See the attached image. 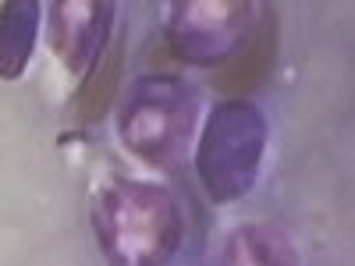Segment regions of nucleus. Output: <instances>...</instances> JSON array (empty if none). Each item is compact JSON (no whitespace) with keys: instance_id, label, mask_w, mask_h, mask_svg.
Here are the masks:
<instances>
[{"instance_id":"nucleus-6","label":"nucleus","mask_w":355,"mask_h":266,"mask_svg":"<svg viewBox=\"0 0 355 266\" xmlns=\"http://www.w3.org/2000/svg\"><path fill=\"white\" fill-rule=\"evenodd\" d=\"M274 53H277V21H274V15H263L252 25L249 39L227 57V68L217 75V85L231 96L252 93V89H259L266 82V75H270Z\"/></svg>"},{"instance_id":"nucleus-4","label":"nucleus","mask_w":355,"mask_h":266,"mask_svg":"<svg viewBox=\"0 0 355 266\" xmlns=\"http://www.w3.org/2000/svg\"><path fill=\"white\" fill-rule=\"evenodd\" d=\"M174 50L192 64H220L249 39L252 8L245 4H178L167 18Z\"/></svg>"},{"instance_id":"nucleus-7","label":"nucleus","mask_w":355,"mask_h":266,"mask_svg":"<svg viewBox=\"0 0 355 266\" xmlns=\"http://www.w3.org/2000/svg\"><path fill=\"white\" fill-rule=\"evenodd\" d=\"M40 4L36 0H15L0 8V78L25 75L33 61V46L40 33Z\"/></svg>"},{"instance_id":"nucleus-2","label":"nucleus","mask_w":355,"mask_h":266,"mask_svg":"<svg viewBox=\"0 0 355 266\" xmlns=\"http://www.w3.org/2000/svg\"><path fill=\"white\" fill-rule=\"evenodd\" d=\"M266 150V121L249 100L220 103L202 125L196 145V174L214 202L242 199L259 177Z\"/></svg>"},{"instance_id":"nucleus-9","label":"nucleus","mask_w":355,"mask_h":266,"mask_svg":"<svg viewBox=\"0 0 355 266\" xmlns=\"http://www.w3.org/2000/svg\"><path fill=\"white\" fill-rule=\"evenodd\" d=\"M121 68H125V50L114 46L110 53H100L96 68L89 71L85 85L78 89V100H75V110L82 121H100V117L110 110L114 103V93H117V82H121Z\"/></svg>"},{"instance_id":"nucleus-3","label":"nucleus","mask_w":355,"mask_h":266,"mask_svg":"<svg viewBox=\"0 0 355 266\" xmlns=\"http://www.w3.org/2000/svg\"><path fill=\"white\" fill-rule=\"evenodd\" d=\"M199 96L185 82L171 75H150L135 82L132 96L121 107L117 132L125 145L153 167H174L189 153L196 132Z\"/></svg>"},{"instance_id":"nucleus-8","label":"nucleus","mask_w":355,"mask_h":266,"mask_svg":"<svg viewBox=\"0 0 355 266\" xmlns=\"http://www.w3.org/2000/svg\"><path fill=\"white\" fill-rule=\"evenodd\" d=\"M214 266H295V252L274 227L242 224L224 238Z\"/></svg>"},{"instance_id":"nucleus-1","label":"nucleus","mask_w":355,"mask_h":266,"mask_svg":"<svg viewBox=\"0 0 355 266\" xmlns=\"http://www.w3.org/2000/svg\"><path fill=\"white\" fill-rule=\"evenodd\" d=\"M93 231L107 266H167L185 224L178 199L164 185L110 177L93 195Z\"/></svg>"},{"instance_id":"nucleus-5","label":"nucleus","mask_w":355,"mask_h":266,"mask_svg":"<svg viewBox=\"0 0 355 266\" xmlns=\"http://www.w3.org/2000/svg\"><path fill=\"white\" fill-rule=\"evenodd\" d=\"M50 43L57 57L64 61L68 71H85L100 61V53L107 46V33L114 21L110 4H75V0H61L50 4Z\"/></svg>"}]
</instances>
